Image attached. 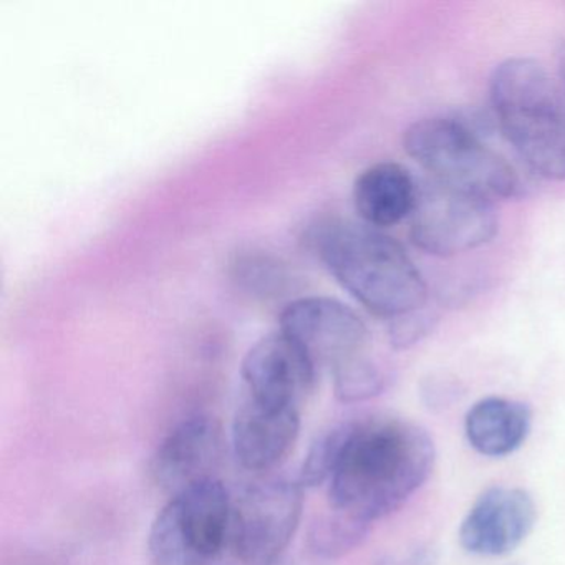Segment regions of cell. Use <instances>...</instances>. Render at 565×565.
Here are the masks:
<instances>
[{
    "label": "cell",
    "mask_w": 565,
    "mask_h": 565,
    "mask_svg": "<svg viewBox=\"0 0 565 565\" xmlns=\"http://www.w3.org/2000/svg\"><path fill=\"white\" fill-rule=\"evenodd\" d=\"M299 408L250 399L237 412L233 425L236 458L249 471L276 468L299 438Z\"/></svg>",
    "instance_id": "12"
},
{
    "label": "cell",
    "mask_w": 565,
    "mask_h": 565,
    "mask_svg": "<svg viewBox=\"0 0 565 565\" xmlns=\"http://www.w3.org/2000/svg\"><path fill=\"white\" fill-rule=\"evenodd\" d=\"M300 482L273 479L247 489L233 504L231 542L246 565H273L289 547L302 519Z\"/></svg>",
    "instance_id": "7"
},
{
    "label": "cell",
    "mask_w": 565,
    "mask_h": 565,
    "mask_svg": "<svg viewBox=\"0 0 565 565\" xmlns=\"http://www.w3.org/2000/svg\"><path fill=\"white\" fill-rule=\"evenodd\" d=\"M537 508L521 488L486 489L462 519L459 544L481 557H502L514 552L534 529Z\"/></svg>",
    "instance_id": "9"
},
{
    "label": "cell",
    "mask_w": 565,
    "mask_h": 565,
    "mask_svg": "<svg viewBox=\"0 0 565 565\" xmlns=\"http://www.w3.org/2000/svg\"><path fill=\"white\" fill-rule=\"evenodd\" d=\"M350 426L352 423L335 426V428L322 433L312 443L306 461H303L302 471H300L299 482L302 488H317L322 482L330 481L337 465H339L347 438H349Z\"/></svg>",
    "instance_id": "17"
},
{
    "label": "cell",
    "mask_w": 565,
    "mask_h": 565,
    "mask_svg": "<svg viewBox=\"0 0 565 565\" xmlns=\"http://www.w3.org/2000/svg\"><path fill=\"white\" fill-rule=\"evenodd\" d=\"M233 502L210 478L173 494L148 535L153 565H211L231 542Z\"/></svg>",
    "instance_id": "5"
},
{
    "label": "cell",
    "mask_w": 565,
    "mask_h": 565,
    "mask_svg": "<svg viewBox=\"0 0 565 565\" xmlns=\"http://www.w3.org/2000/svg\"><path fill=\"white\" fill-rule=\"evenodd\" d=\"M333 386L340 402H365L385 390V375L365 355L356 356L333 370Z\"/></svg>",
    "instance_id": "16"
},
{
    "label": "cell",
    "mask_w": 565,
    "mask_h": 565,
    "mask_svg": "<svg viewBox=\"0 0 565 565\" xmlns=\"http://www.w3.org/2000/svg\"><path fill=\"white\" fill-rule=\"evenodd\" d=\"M403 148L436 183L489 203L519 194L521 183L514 168L459 121H416L403 135Z\"/></svg>",
    "instance_id": "4"
},
{
    "label": "cell",
    "mask_w": 565,
    "mask_h": 565,
    "mask_svg": "<svg viewBox=\"0 0 565 565\" xmlns=\"http://www.w3.org/2000/svg\"><path fill=\"white\" fill-rule=\"evenodd\" d=\"M317 249L337 282L370 312L396 319L423 309L426 284L402 244L366 224L322 227Z\"/></svg>",
    "instance_id": "2"
},
{
    "label": "cell",
    "mask_w": 565,
    "mask_h": 565,
    "mask_svg": "<svg viewBox=\"0 0 565 565\" xmlns=\"http://www.w3.org/2000/svg\"><path fill=\"white\" fill-rule=\"evenodd\" d=\"M438 557V548L435 545L415 544L405 551L385 555L376 565H435Z\"/></svg>",
    "instance_id": "19"
},
{
    "label": "cell",
    "mask_w": 565,
    "mask_h": 565,
    "mask_svg": "<svg viewBox=\"0 0 565 565\" xmlns=\"http://www.w3.org/2000/svg\"><path fill=\"white\" fill-rule=\"evenodd\" d=\"M409 220L413 244L438 257L486 246L499 230L492 203L433 180L419 184Z\"/></svg>",
    "instance_id": "6"
},
{
    "label": "cell",
    "mask_w": 565,
    "mask_h": 565,
    "mask_svg": "<svg viewBox=\"0 0 565 565\" xmlns=\"http://www.w3.org/2000/svg\"><path fill=\"white\" fill-rule=\"evenodd\" d=\"M418 184L398 163H376L359 174L353 184V206L366 226L383 230L409 217Z\"/></svg>",
    "instance_id": "13"
},
{
    "label": "cell",
    "mask_w": 565,
    "mask_h": 565,
    "mask_svg": "<svg viewBox=\"0 0 565 565\" xmlns=\"http://www.w3.org/2000/svg\"><path fill=\"white\" fill-rule=\"evenodd\" d=\"M435 458L431 436L415 423H352L330 478V505L366 522L385 518L425 484Z\"/></svg>",
    "instance_id": "1"
},
{
    "label": "cell",
    "mask_w": 565,
    "mask_h": 565,
    "mask_svg": "<svg viewBox=\"0 0 565 565\" xmlns=\"http://www.w3.org/2000/svg\"><path fill=\"white\" fill-rule=\"evenodd\" d=\"M491 104L502 134L532 171L565 180V104L557 85L531 58H509L491 77Z\"/></svg>",
    "instance_id": "3"
},
{
    "label": "cell",
    "mask_w": 565,
    "mask_h": 565,
    "mask_svg": "<svg viewBox=\"0 0 565 565\" xmlns=\"http://www.w3.org/2000/svg\"><path fill=\"white\" fill-rule=\"evenodd\" d=\"M372 522L332 509L317 519L310 529L309 542L320 557L337 558L350 554L365 542Z\"/></svg>",
    "instance_id": "15"
},
{
    "label": "cell",
    "mask_w": 565,
    "mask_h": 565,
    "mask_svg": "<svg viewBox=\"0 0 565 565\" xmlns=\"http://www.w3.org/2000/svg\"><path fill=\"white\" fill-rule=\"evenodd\" d=\"M435 322L436 317L426 312L425 307L415 312L396 317L390 327V342L395 349H409L431 332Z\"/></svg>",
    "instance_id": "18"
},
{
    "label": "cell",
    "mask_w": 565,
    "mask_h": 565,
    "mask_svg": "<svg viewBox=\"0 0 565 565\" xmlns=\"http://www.w3.org/2000/svg\"><path fill=\"white\" fill-rule=\"evenodd\" d=\"M531 426V408L501 396L479 399L465 419L469 445L488 458H504L518 451L527 439Z\"/></svg>",
    "instance_id": "14"
},
{
    "label": "cell",
    "mask_w": 565,
    "mask_h": 565,
    "mask_svg": "<svg viewBox=\"0 0 565 565\" xmlns=\"http://www.w3.org/2000/svg\"><path fill=\"white\" fill-rule=\"evenodd\" d=\"M223 455V431L220 423L206 415L191 416L171 429L161 441L153 459L154 481L177 492L213 478Z\"/></svg>",
    "instance_id": "11"
},
{
    "label": "cell",
    "mask_w": 565,
    "mask_h": 565,
    "mask_svg": "<svg viewBox=\"0 0 565 565\" xmlns=\"http://www.w3.org/2000/svg\"><path fill=\"white\" fill-rule=\"evenodd\" d=\"M280 332L299 343L313 365L337 366L363 355L369 330L355 310L330 297H300L284 307Z\"/></svg>",
    "instance_id": "8"
},
{
    "label": "cell",
    "mask_w": 565,
    "mask_h": 565,
    "mask_svg": "<svg viewBox=\"0 0 565 565\" xmlns=\"http://www.w3.org/2000/svg\"><path fill=\"white\" fill-rule=\"evenodd\" d=\"M241 375L250 399L299 408L312 392L317 366L299 343L279 330L250 347L244 356Z\"/></svg>",
    "instance_id": "10"
}]
</instances>
